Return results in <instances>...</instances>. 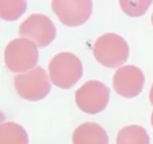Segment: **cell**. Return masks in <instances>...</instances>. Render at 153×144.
<instances>
[{
  "label": "cell",
  "mask_w": 153,
  "mask_h": 144,
  "mask_svg": "<svg viewBox=\"0 0 153 144\" xmlns=\"http://www.w3.org/2000/svg\"><path fill=\"white\" fill-rule=\"evenodd\" d=\"M149 99L150 101H151V103L153 105V84L152 85V88H151V90H150Z\"/></svg>",
  "instance_id": "14"
},
{
  "label": "cell",
  "mask_w": 153,
  "mask_h": 144,
  "mask_svg": "<svg viewBox=\"0 0 153 144\" xmlns=\"http://www.w3.org/2000/svg\"><path fill=\"white\" fill-rule=\"evenodd\" d=\"M91 0H53V12L61 23L68 27H77L86 23L92 12Z\"/></svg>",
  "instance_id": "7"
},
{
  "label": "cell",
  "mask_w": 153,
  "mask_h": 144,
  "mask_svg": "<svg viewBox=\"0 0 153 144\" xmlns=\"http://www.w3.org/2000/svg\"><path fill=\"white\" fill-rule=\"evenodd\" d=\"M73 143L109 144V136L100 124L95 122H86L73 131Z\"/></svg>",
  "instance_id": "9"
},
{
  "label": "cell",
  "mask_w": 153,
  "mask_h": 144,
  "mask_svg": "<svg viewBox=\"0 0 153 144\" xmlns=\"http://www.w3.org/2000/svg\"><path fill=\"white\" fill-rule=\"evenodd\" d=\"M83 75L80 59L68 52L58 53L49 63V76L58 88L69 89L79 81Z\"/></svg>",
  "instance_id": "1"
},
{
  "label": "cell",
  "mask_w": 153,
  "mask_h": 144,
  "mask_svg": "<svg viewBox=\"0 0 153 144\" xmlns=\"http://www.w3.org/2000/svg\"><path fill=\"white\" fill-rule=\"evenodd\" d=\"M151 123H152V125L153 127V111L152 113V117H151Z\"/></svg>",
  "instance_id": "15"
},
{
  "label": "cell",
  "mask_w": 153,
  "mask_h": 144,
  "mask_svg": "<svg viewBox=\"0 0 153 144\" xmlns=\"http://www.w3.org/2000/svg\"><path fill=\"white\" fill-rule=\"evenodd\" d=\"M153 1L147 0H123L120 1V7L122 8L125 14L131 17H138L143 16L147 9L149 8Z\"/></svg>",
  "instance_id": "13"
},
{
  "label": "cell",
  "mask_w": 153,
  "mask_h": 144,
  "mask_svg": "<svg viewBox=\"0 0 153 144\" xmlns=\"http://www.w3.org/2000/svg\"><path fill=\"white\" fill-rule=\"evenodd\" d=\"M27 3L24 0H1L0 16L1 19L13 21L20 18L27 11Z\"/></svg>",
  "instance_id": "12"
},
{
  "label": "cell",
  "mask_w": 153,
  "mask_h": 144,
  "mask_svg": "<svg viewBox=\"0 0 153 144\" xmlns=\"http://www.w3.org/2000/svg\"><path fill=\"white\" fill-rule=\"evenodd\" d=\"M110 89L99 80H89L76 91L77 107L87 114L100 113L106 108L110 101Z\"/></svg>",
  "instance_id": "5"
},
{
  "label": "cell",
  "mask_w": 153,
  "mask_h": 144,
  "mask_svg": "<svg viewBox=\"0 0 153 144\" xmlns=\"http://www.w3.org/2000/svg\"><path fill=\"white\" fill-rule=\"evenodd\" d=\"M0 144H29L28 134L17 123H4L0 126Z\"/></svg>",
  "instance_id": "10"
},
{
  "label": "cell",
  "mask_w": 153,
  "mask_h": 144,
  "mask_svg": "<svg viewBox=\"0 0 153 144\" xmlns=\"http://www.w3.org/2000/svg\"><path fill=\"white\" fill-rule=\"evenodd\" d=\"M152 26H153V13H152Z\"/></svg>",
  "instance_id": "16"
},
{
  "label": "cell",
  "mask_w": 153,
  "mask_h": 144,
  "mask_svg": "<svg viewBox=\"0 0 153 144\" xmlns=\"http://www.w3.org/2000/svg\"><path fill=\"white\" fill-rule=\"evenodd\" d=\"M93 54L100 65L107 68H117L128 61L129 47L122 36L115 33H107L96 40Z\"/></svg>",
  "instance_id": "2"
},
{
  "label": "cell",
  "mask_w": 153,
  "mask_h": 144,
  "mask_svg": "<svg viewBox=\"0 0 153 144\" xmlns=\"http://www.w3.org/2000/svg\"><path fill=\"white\" fill-rule=\"evenodd\" d=\"M50 79L46 71L40 66H36L26 73L16 75L14 87L17 94L24 100L40 101L50 93Z\"/></svg>",
  "instance_id": "4"
},
{
  "label": "cell",
  "mask_w": 153,
  "mask_h": 144,
  "mask_svg": "<svg viewBox=\"0 0 153 144\" xmlns=\"http://www.w3.org/2000/svg\"><path fill=\"white\" fill-rule=\"evenodd\" d=\"M57 30L50 17L35 13L28 16L19 26V35L32 41L40 48H46L56 37Z\"/></svg>",
  "instance_id": "6"
},
{
  "label": "cell",
  "mask_w": 153,
  "mask_h": 144,
  "mask_svg": "<svg viewBox=\"0 0 153 144\" xmlns=\"http://www.w3.org/2000/svg\"><path fill=\"white\" fill-rule=\"evenodd\" d=\"M117 144H150L146 130L139 125H128L121 129L116 138Z\"/></svg>",
  "instance_id": "11"
},
{
  "label": "cell",
  "mask_w": 153,
  "mask_h": 144,
  "mask_svg": "<svg viewBox=\"0 0 153 144\" xmlns=\"http://www.w3.org/2000/svg\"><path fill=\"white\" fill-rule=\"evenodd\" d=\"M145 75L136 65H128L118 69L113 77V88L116 93L125 98H133L143 91Z\"/></svg>",
  "instance_id": "8"
},
{
  "label": "cell",
  "mask_w": 153,
  "mask_h": 144,
  "mask_svg": "<svg viewBox=\"0 0 153 144\" xmlns=\"http://www.w3.org/2000/svg\"><path fill=\"white\" fill-rule=\"evenodd\" d=\"M39 61L37 45L25 38L13 39L4 51V62L7 70L13 73H26L32 70Z\"/></svg>",
  "instance_id": "3"
}]
</instances>
